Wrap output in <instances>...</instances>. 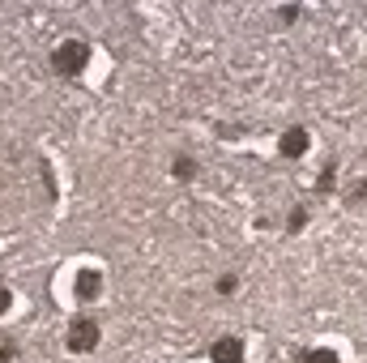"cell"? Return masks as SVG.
I'll return each instance as SVG.
<instances>
[{"label": "cell", "mask_w": 367, "mask_h": 363, "mask_svg": "<svg viewBox=\"0 0 367 363\" xmlns=\"http://www.w3.org/2000/svg\"><path fill=\"white\" fill-rule=\"evenodd\" d=\"M81 60H86V47H81V43H65V47H56V69L77 73V69H81Z\"/></svg>", "instance_id": "1"}, {"label": "cell", "mask_w": 367, "mask_h": 363, "mask_svg": "<svg viewBox=\"0 0 367 363\" xmlns=\"http://www.w3.org/2000/svg\"><path fill=\"white\" fill-rule=\"evenodd\" d=\"M69 342H73V350H90V346L98 342V325H94V321H77V325L69 329Z\"/></svg>", "instance_id": "2"}, {"label": "cell", "mask_w": 367, "mask_h": 363, "mask_svg": "<svg viewBox=\"0 0 367 363\" xmlns=\"http://www.w3.org/2000/svg\"><path fill=\"white\" fill-rule=\"evenodd\" d=\"M9 359H13V350H9V346H0V363H9Z\"/></svg>", "instance_id": "3"}, {"label": "cell", "mask_w": 367, "mask_h": 363, "mask_svg": "<svg viewBox=\"0 0 367 363\" xmlns=\"http://www.w3.org/2000/svg\"><path fill=\"white\" fill-rule=\"evenodd\" d=\"M5 303H9V291H5V286H0V312H5Z\"/></svg>", "instance_id": "4"}]
</instances>
